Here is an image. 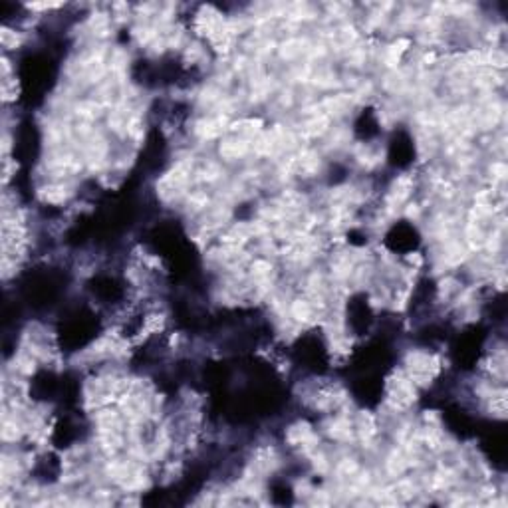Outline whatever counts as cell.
I'll list each match as a JSON object with an SVG mask.
<instances>
[{
  "label": "cell",
  "instance_id": "obj_5",
  "mask_svg": "<svg viewBox=\"0 0 508 508\" xmlns=\"http://www.w3.org/2000/svg\"><path fill=\"white\" fill-rule=\"evenodd\" d=\"M270 264L266 262V260H256L252 264V274H254V278H266L268 274H270Z\"/></svg>",
  "mask_w": 508,
  "mask_h": 508
},
{
  "label": "cell",
  "instance_id": "obj_3",
  "mask_svg": "<svg viewBox=\"0 0 508 508\" xmlns=\"http://www.w3.org/2000/svg\"><path fill=\"white\" fill-rule=\"evenodd\" d=\"M42 198L48 202H62L66 198V189L64 187H46L42 193Z\"/></svg>",
  "mask_w": 508,
  "mask_h": 508
},
{
  "label": "cell",
  "instance_id": "obj_6",
  "mask_svg": "<svg viewBox=\"0 0 508 508\" xmlns=\"http://www.w3.org/2000/svg\"><path fill=\"white\" fill-rule=\"evenodd\" d=\"M488 62L494 68H502V66H506V54L500 52V50H492V52L488 54Z\"/></svg>",
  "mask_w": 508,
  "mask_h": 508
},
{
  "label": "cell",
  "instance_id": "obj_7",
  "mask_svg": "<svg viewBox=\"0 0 508 508\" xmlns=\"http://www.w3.org/2000/svg\"><path fill=\"white\" fill-rule=\"evenodd\" d=\"M16 42H18L16 34H10V30H2V44H4L6 48H10L12 44L16 46Z\"/></svg>",
  "mask_w": 508,
  "mask_h": 508
},
{
  "label": "cell",
  "instance_id": "obj_4",
  "mask_svg": "<svg viewBox=\"0 0 508 508\" xmlns=\"http://www.w3.org/2000/svg\"><path fill=\"white\" fill-rule=\"evenodd\" d=\"M326 127H328V119H326L324 115L314 117V119L308 123V135H320V133L326 131Z\"/></svg>",
  "mask_w": 508,
  "mask_h": 508
},
{
  "label": "cell",
  "instance_id": "obj_1",
  "mask_svg": "<svg viewBox=\"0 0 508 508\" xmlns=\"http://www.w3.org/2000/svg\"><path fill=\"white\" fill-rule=\"evenodd\" d=\"M221 153L226 159H234L238 155H244L246 153V143H242V141H225L221 145Z\"/></svg>",
  "mask_w": 508,
  "mask_h": 508
},
{
  "label": "cell",
  "instance_id": "obj_2",
  "mask_svg": "<svg viewBox=\"0 0 508 508\" xmlns=\"http://www.w3.org/2000/svg\"><path fill=\"white\" fill-rule=\"evenodd\" d=\"M292 316H294L296 320H300V322H308V320L312 318V306H310V302H306V300H296V302L292 304Z\"/></svg>",
  "mask_w": 508,
  "mask_h": 508
}]
</instances>
